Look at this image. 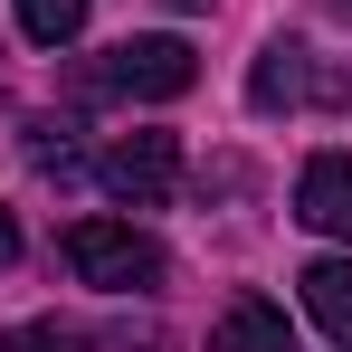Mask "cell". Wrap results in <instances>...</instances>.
Segmentation results:
<instances>
[{
  "label": "cell",
  "mask_w": 352,
  "mask_h": 352,
  "mask_svg": "<svg viewBox=\"0 0 352 352\" xmlns=\"http://www.w3.org/2000/svg\"><path fill=\"white\" fill-rule=\"evenodd\" d=\"M67 267H76V286H96V295L162 286V248L133 229V219H76L67 229Z\"/></svg>",
  "instance_id": "cell-1"
},
{
  "label": "cell",
  "mask_w": 352,
  "mask_h": 352,
  "mask_svg": "<svg viewBox=\"0 0 352 352\" xmlns=\"http://www.w3.org/2000/svg\"><path fill=\"white\" fill-rule=\"evenodd\" d=\"M86 96H143V105H172L200 86V58H190V38H124L115 58L96 67V76H76Z\"/></svg>",
  "instance_id": "cell-2"
},
{
  "label": "cell",
  "mask_w": 352,
  "mask_h": 352,
  "mask_svg": "<svg viewBox=\"0 0 352 352\" xmlns=\"http://www.w3.org/2000/svg\"><path fill=\"white\" fill-rule=\"evenodd\" d=\"M96 181L115 190L124 210H162V200L181 190V143L172 133H124V143H105Z\"/></svg>",
  "instance_id": "cell-3"
},
{
  "label": "cell",
  "mask_w": 352,
  "mask_h": 352,
  "mask_svg": "<svg viewBox=\"0 0 352 352\" xmlns=\"http://www.w3.org/2000/svg\"><path fill=\"white\" fill-rule=\"evenodd\" d=\"M295 219L314 238H352V153H314L295 172Z\"/></svg>",
  "instance_id": "cell-4"
},
{
  "label": "cell",
  "mask_w": 352,
  "mask_h": 352,
  "mask_svg": "<svg viewBox=\"0 0 352 352\" xmlns=\"http://www.w3.org/2000/svg\"><path fill=\"white\" fill-rule=\"evenodd\" d=\"M210 352H295L286 305H267V295H229V314L210 324Z\"/></svg>",
  "instance_id": "cell-5"
},
{
  "label": "cell",
  "mask_w": 352,
  "mask_h": 352,
  "mask_svg": "<svg viewBox=\"0 0 352 352\" xmlns=\"http://www.w3.org/2000/svg\"><path fill=\"white\" fill-rule=\"evenodd\" d=\"M295 286H305V314H314V324L352 352V257H314Z\"/></svg>",
  "instance_id": "cell-6"
},
{
  "label": "cell",
  "mask_w": 352,
  "mask_h": 352,
  "mask_svg": "<svg viewBox=\"0 0 352 352\" xmlns=\"http://www.w3.org/2000/svg\"><path fill=\"white\" fill-rule=\"evenodd\" d=\"M295 96H305V48L276 38V48L257 58V76H248V105H257V115H276V105H295Z\"/></svg>",
  "instance_id": "cell-7"
},
{
  "label": "cell",
  "mask_w": 352,
  "mask_h": 352,
  "mask_svg": "<svg viewBox=\"0 0 352 352\" xmlns=\"http://www.w3.org/2000/svg\"><path fill=\"white\" fill-rule=\"evenodd\" d=\"M19 29H29L38 48H67V38L86 29V0H19Z\"/></svg>",
  "instance_id": "cell-8"
},
{
  "label": "cell",
  "mask_w": 352,
  "mask_h": 352,
  "mask_svg": "<svg viewBox=\"0 0 352 352\" xmlns=\"http://www.w3.org/2000/svg\"><path fill=\"white\" fill-rule=\"evenodd\" d=\"M0 352H67L58 324H19V333H0Z\"/></svg>",
  "instance_id": "cell-9"
},
{
  "label": "cell",
  "mask_w": 352,
  "mask_h": 352,
  "mask_svg": "<svg viewBox=\"0 0 352 352\" xmlns=\"http://www.w3.org/2000/svg\"><path fill=\"white\" fill-rule=\"evenodd\" d=\"M96 352H162V333H105Z\"/></svg>",
  "instance_id": "cell-10"
},
{
  "label": "cell",
  "mask_w": 352,
  "mask_h": 352,
  "mask_svg": "<svg viewBox=\"0 0 352 352\" xmlns=\"http://www.w3.org/2000/svg\"><path fill=\"white\" fill-rule=\"evenodd\" d=\"M10 267H19V219L0 210V276H10Z\"/></svg>",
  "instance_id": "cell-11"
},
{
  "label": "cell",
  "mask_w": 352,
  "mask_h": 352,
  "mask_svg": "<svg viewBox=\"0 0 352 352\" xmlns=\"http://www.w3.org/2000/svg\"><path fill=\"white\" fill-rule=\"evenodd\" d=\"M343 10H352V0H343Z\"/></svg>",
  "instance_id": "cell-12"
}]
</instances>
